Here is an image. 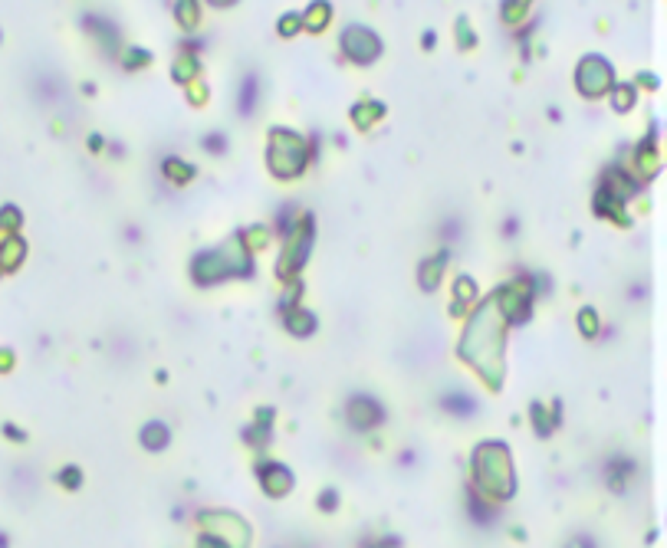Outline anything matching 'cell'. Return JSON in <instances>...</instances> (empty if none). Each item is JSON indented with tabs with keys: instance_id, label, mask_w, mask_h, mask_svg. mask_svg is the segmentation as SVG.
I'll list each match as a JSON object with an SVG mask.
<instances>
[{
	"instance_id": "obj_17",
	"label": "cell",
	"mask_w": 667,
	"mask_h": 548,
	"mask_svg": "<svg viewBox=\"0 0 667 548\" xmlns=\"http://www.w3.org/2000/svg\"><path fill=\"white\" fill-rule=\"evenodd\" d=\"M618 92H621V96H618V102H612V105H618V109L625 112L628 105H631V99H635V89H628V85H621Z\"/></svg>"
},
{
	"instance_id": "obj_23",
	"label": "cell",
	"mask_w": 667,
	"mask_h": 548,
	"mask_svg": "<svg viewBox=\"0 0 667 548\" xmlns=\"http://www.w3.org/2000/svg\"><path fill=\"white\" fill-rule=\"evenodd\" d=\"M375 548H398V545H395V542H378Z\"/></svg>"
},
{
	"instance_id": "obj_24",
	"label": "cell",
	"mask_w": 667,
	"mask_h": 548,
	"mask_svg": "<svg viewBox=\"0 0 667 548\" xmlns=\"http://www.w3.org/2000/svg\"><path fill=\"white\" fill-rule=\"evenodd\" d=\"M211 3H233V0H211Z\"/></svg>"
},
{
	"instance_id": "obj_5",
	"label": "cell",
	"mask_w": 667,
	"mask_h": 548,
	"mask_svg": "<svg viewBox=\"0 0 667 548\" xmlns=\"http://www.w3.org/2000/svg\"><path fill=\"white\" fill-rule=\"evenodd\" d=\"M381 417H385L381 404L378 400H371L368 394H355V398L349 400V424H352L355 430H371L375 424H381Z\"/></svg>"
},
{
	"instance_id": "obj_8",
	"label": "cell",
	"mask_w": 667,
	"mask_h": 548,
	"mask_svg": "<svg viewBox=\"0 0 667 548\" xmlns=\"http://www.w3.org/2000/svg\"><path fill=\"white\" fill-rule=\"evenodd\" d=\"M86 30H93L102 46H109V50H112V46H119V30L112 27V23H106V20H99V17H86Z\"/></svg>"
},
{
	"instance_id": "obj_4",
	"label": "cell",
	"mask_w": 667,
	"mask_h": 548,
	"mask_svg": "<svg viewBox=\"0 0 667 548\" xmlns=\"http://www.w3.org/2000/svg\"><path fill=\"white\" fill-rule=\"evenodd\" d=\"M342 46L355 63H371L381 53V40L368 27H349L342 33Z\"/></svg>"
},
{
	"instance_id": "obj_11",
	"label": "cell",
	"mask_w": 667,
	"mask_h": 548,
	"mask_svg": "<svg viewBox=\"0 0 667 548\" xmlns=\"http://www.w3.org/2000/svg\"><path fill=\"white\" fill-rule=\"evenodd\" d=\"M286 325H289L293 335H309V332L316 329V318L309 316V312H289V316H286Z\"/></svg>"
},
{
	"instance_id": "obj_19",
	"label": "cell",
	"mask_w": 667,
	"mask_h": 548,
	"mask_svg": "<svg viewBox=\"0 0 667 548\" xmlns=\"http://www.w3.org/2000/svg\"><path fill=\"white\" fill-rule=\"evenodd\" d=\"M197 548H227L220 538H214V535H201V542H197Z\"/></svg>"
},
{
	"instance_id": "obj_20",
	"label": "cell",
	"mask_w": 667,
	"mask_h": 548,
	"mask_svg": "<svg viewBox=\"0 0 667 548\" xmlns=\"http://www.w3.org/2000/svg\"><path fill=\"white\" fill-rule=\"evenodd\" d=\"M204 145H207V151H224V135H207Z\"/></svg>"
},
{
	"instance_id": "obj_14",
	"label": "cell",
	"mask_w": 667,
	"mask_h": 548,
	"mask_svg": "<svg viewBox=\"0 0 667 548\" xmlns=\"http://www.w3.org/2000/svg\"><path fill=\"white\" fill-rule=\"evenodd\" d=\"M441 266H444V256H437L434 266H424V286H437V273H441Z\"/></svg>"
},
{
	"instance_id": "obj_1",
	"label": "cell",
	"mask_w": 667,
	"mask_h": 548,
	"mask_svg": "<svg viewBox=\"0 0 667 548\" xmlns=\"http://www.w3.org/2000/svg\"><path fill=\"white\" fill-rule=\"evenodd\" d=\"M476 480L487 493H513V466H510V453L503 443H487L476 450Z\"/></svg>"
},
{
	"instance_id": "obj_18",
	"label": "cell",
	"mask_w": 667,
	"mask_h": 548,
	"mask_svg": "<svg viewBox=\"0 0 667 548\" xmlns=\"http://www.w3.org/2000/svg\"><path fill=\"white\" fill-rule=\"evenodd\" d=\"M59 480H66V483H69V489H76L82 476H79V469H66V473H59Z\"/></svg>"
},
{
	"instance_id": "obj_6",
	"label": "cell",
	"mask_w": 667,
	"mask_h": 548,
	"mask_svg": "<svg viewBox=\"0 0 667 548\" xmlns=\"http://www.w3.org/2000/svg\"><path fill=\"white\" fill-rule=\"evenodd\" d=\"M260 480H263V489L270 496H286L289 486H293V473L280 463H263L260 466Z\"/></svg>"
},
{
	"instance_id": "obj_9",
	"label": "cell",
	"mask_w": 667,
	"mask_h": 548,
	"mask_svg": "<svg viewBox=\"0 0 667 548\" xmlns=\"http://www.w3.org/2000/svg\"><path fill=\"white\" fill-rule=\"evenodd\" d=\"M474 407H476V400L470 398V394H447L444 398V411L447 414H474Z\"/></svg>"
},
{
	"instance_id": "obj_7",
	"label": "cell",
	"mask_w": 667,
	"mask_h": 548,
	"mask_svg": "<svg viewBox=\"0 0 667 548\" xmlns=\"http://www.w3.org/2000/svg\"><path fill=\"white\" fill-rule=\"evenodd\" d=\"M168 440H171V434H168V427L158 424V420L145 424V430H142V443H145L148 450H164Z\"/></svg>"
},
{
	"instance_id": "obj_16",
	"label": "cell",
	"mask_w": 667,
	"mask_h": 548,
	"mask_svg": "<svg viewBox=\"0 0 667 548\" xmlns=\"http://www.w3.org/2000/svg\"><path fill=\"white\" fill-rule=\"evenodd\" d=\"M579 322H582V332H586V335H595V312H592V309H586V312L579 316Z\"/></svg>"
},
{
	"instance_id": "obj_15",
	"label": "cell",
	"mask_w": 667,
	"mask_h": 548,
	"mask_svg": "<svg viewBox=\"0 0 667 548\" xmlns=\"http://www.w3.org/2000/svg\"><path fill=\"white\" fill-rule=\"evenodd\" d=\"M168 171H171L177 181H188L191 178V168L181 165V161H164V174H168Z\"/></svg>"
},
{
	"instance_id": "obj_3",
	"label": "cell",
	"mask_w": 667,
	"mask_h": 548,
	"mask_svg": "<svg viewBox=\"0 0 667 548\" xmlns=\"http://www.w3.org/2000/svg\"><path fill=\"white\" fill-rule=\"evenodd\" d=\"M575 83L582 89V96H601V92L612 89V66L601 56H586L582 66H579Z\"/></svg>"
},
{
	"instance_id": "obj_13",
	"label": "cell",
	"mask_w": 667,
	"mask_h": 548,
	"mask_svg": "<svg viewBox=\"0 0 667 548\" xmlns=\"http://www.w3.org/2000/svg\"><path fill=\"white\" fill-rule=\"evenodd\" d=\"M177 20L184 27H194L197 23V3L194 0H177Z\"/></svg>"
},
{
	"instance_id": "obj_2",
	"label": "cell",
	"mask_w": 667,
	"mask_h": 548,
	"mask_svg": "<svg viewBox=\"0 0 667 548\" xmlns=\"http://www.w3.org/2000/svg\"><path fill=\"white\" fill-rule=\"evenodd\" d=\"M306 161V148H302V138L293 132H273L270 135V168L280 178H293L302 171Z\"/></svg>"
},
{
	"instance_id": "obj_21",
	"label": "cell",
	"mask_w": 667,
	"mask_h": 548,
	"mask_svg": "<svg viewBox=\"0 0 667 548\" xmlns=\"http://www.w3.org/2000/svg\"><path fill=\"white\" fill-rule=\"evenodd\" d=\"M569 548H595V542L588 538V535H579V538H572Z\"/></svg>"
},
{
	"instance_id": "obj_22",
	"label": "cell",
	"mask_w": 667,
	"mask_h": 548,
	"mask_svg": "<svg viewBox=\"0 0 667 548\" xmlns=\"http://www.w3.org/2000/svg\"><path fill=\"white\" fill-rule=\"evenodd\" d=\"M319 506L332 509V506H336V493H322V496H319Z\"/></svg>"
},
{
	"instance_id": "obj_10",
	"label": "cell",
	"mask_w": 667,
	"mask_h": 548,
	"mask_svg": "<svg viewBox=\"0 0 667 548\" xmlns=\"http://www.w3.org/2000/svg\"><path fill=\"white\" fill-rule=\"evenodd\" d=\"M253 105H257V76L250 72L244 79V85H240V112L244 115H250L253 112Z\"/></svg>"
},
{
	"instance_id": "obj_12",
	"label": "cell",
	"mask_w": 667,
	"mask_h": 548,
	"mask_svg": "<svg viewBox=\"0 0 667 548\" xmlns=\"http://www.w3.org/2000/svg\"><path fill=\"white\" fill-rule=\"evenodd\" d=\"M635 466L625 463V460H615V463H608V486L612 489H625V476L631 473Z\"/></svg>"
}]
</instances>
